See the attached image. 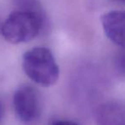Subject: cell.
<instances>
[{
    "label": "cell",
    "instance_id": "obj_1",
    "mask_svg": "<svg viewBox=\"0 0 125 125\" xmlns=\"http://www.w3.org/2000/svg\"><path fill=\"white\" fill-rule=\"evenodd\" d=\"M44 25L40 11L20 9L11 12L1 26V33L12 44L26 43L40 34Z\"/></svg>",
    "mask_w": 125,
    "mask_h": 125
},
{
    "label": "cell",
    "instance_id": "obj_2",
    "mask_svg": "<svg viewBox=\"0 0 125 125\" xmlns=\"http://www.w3.org/2000/svg\"><path fill=\"white\" fill-rule=\"evenodd\" d=\"M25 74L42 87L53 86L58 80L59 68L52 52L46 47H34L22 56Z\"/></svg>",
    "mask_w": 125,
    "mask_h": 125
},
{
    "label": "cell",
    "instance_id": "obj_3",
    "mask_svg": "<svg viewBox=\"0 0 125 125\" xmlns=\"http://www.w3.org/2000/svg\"><path fill=\"white\" fill-rule=\"evenodd\" d=\"M13 106L17 117L23 123H31L40 113V100L37 91L33 87L24 85L15 92Z\"/></svg>",
    "mask_w": 125,
    "mask_h": 125
},
{
    "label": "cell",
    "instance_id": "obj_4",
    "mask_svg": "<svg viewBox=\"0 0 125 125\" xmlns=\"http://www.w3.org/2000/svg\"><path fill=\"white\" fill-rule=\"evenodd\" d=\"M100 21L106 37L115 45L125 49V10L106 12L101 16Z\"/></svg>",
    "mask_w": 125,
    "mask_h": 125
},
{
    "label": "cell",
    "instance_id": "obj_5",
    "mask_svg": "<svg viewBox=\"0 0 125 125\" xmlns=\"http://www.w3.org/2000/svg\"><path fill=\"white\" fill-rule=\"evenodd\" d=\"M98 125H125V104L108 101L99 106L96 111Z\"/></svg>",
    "mask_w": 125,
    "mask_h": 125
},
{
    "label": "cell",
    "instance_id": "obj_6",
    "mask_svg": "<svg viewBox=\"0 0 125 125\" xmlns=\"http://www.w3.org/2000/svg\"><path fill=\"white\" fill-rule=\"evenodd\" d=\"M115 68L117 74L122 77H125V50H122L115 57Z\"/></svg>",
    "mask_w": 125,
    "mask_h": 125
},
{
    "label": "cell",
    "instance_id": "obj_7",
    "mask_svg": "<svg viewBox=\"0 0 125 125\" xmlns=\"http://www.w3.org/2000/svg\"><path fill=\"white\" fill-rule=\"evenodd\" d=\"M89 4L93 7H99L108 3L113 2V0H88Z\"/></svg>",
    "mask_w": 125,
    "mask_h": 125
},
{
    "label": "cell",
    "instance_id": "obj_8",
    "mask_svg": "<svg viewBox=\"0 0 125 125\" xmlns=\"http://www.w3.org/2000/svg\"><path fill=\"white\" fill-rule=\"evenodd\" d=\"M52 125H79V124L75 123V122L69 121V120H58V121H55L54 123H52Z\"/></svg>",
    "mask_w": 125,
    "mask_h": 125
},
{
    "label": "cell",
    "instance_id": "obj_9",
    "mask_svg": "<svg viewBox=\"0 0 125 125\" xmlns=\"http://www.w3.org/2000/svg\"><path fill=\"white\" fill-rule=\"evenodd\" d=\"M4 106H3L2 102L0 101V123L2 122L3 118H4Z\"/></svg>",
    "mask_w": 125,
    "mask_h": 125
},
{
    "label": "cell",
    "instance_id": "obj_10",
    "mask_svg": "<svg viewBox=\"0 0 125 125\" xmlns=\"http://www.w3.org/2000/svg\"><path fill=\"white\" fill-rule=\"evenodd\" d=\"M113 2L119 3V4H124V5H125V0H113Z\"/></svg>",
    "mask_w": 125,
    "mask_h": 125
}]
</instances>
